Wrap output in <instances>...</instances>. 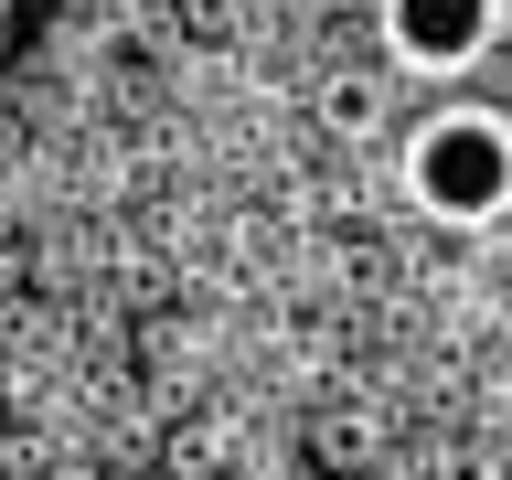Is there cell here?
<instances>
[{
    "label": "cell",
    "mask_w": 512,
    "mask_h": 480,
    "mask_svg": "<svg viewBox=\"0 0 512 480\" xmlns=\"http://www.w3.org/2000/svg\"><path fill=\"white\" fill-rule=\"evenodd\" d=\"M395 171H406V203L427 224H459V235H480V224L512 214V118L502 107H427V118L395 139Z\"/></svg>",
    "instance_id": "obj_1"
},
{
    "label": "cell",
    "mask_w": 512,
    "mask_h": 480,
    "mask_svg": "<svg viewBox=\"0 0 512 480\" xmlns=\"http://www.w3.org/2000/svg\"><path fill=\"white\" fill-rule=\"evenodd\" d=\"M374 32L406 75H470L502 43V0H374Z\"/></svg>",
    "instance_id": "obj_2"
},
{
    "label": "cell",
    "mask_w": 512,
    "mask_h": 480,
    "mask_svg": "<svg viewBox=\"0 0 512 480\" xmlns=\"http://www.w3.org/2000/svg\"><path fill=\"white\" fill-rule=\"evenodd\" d=\"M11 11H22V0H0V43H11Z\"/></svg>",
    "instance_id": "obj_3"
}]
</instances>
